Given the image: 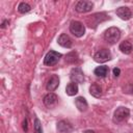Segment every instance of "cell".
<instances>
[{
	"label": "cell",
	"instance_id": "8992f818",
	"mask_svg": "<svg viewBox=\"0 0 133 133\" xmlns=\"http://www.w3.org/2000/svg\"><path fill=\"white\" fill-rule=\"evenodd\" d=\"M94 7V4L91 1H87V0H81V1H78L76 3V6H75V9L76 11L80 12V14H83V12H87V11H90Z\"/></svg>",
	"mask_w": 133,
	"mask_h": 133
},
{
	"label": "cell",
	"instance_id": "30bf717a",
	"mask_svg": "<svg viewBox=\"0 0 133 133\" xmlns=\"http://www.w3.org/2000/svg\"><path fill=\"white\" fill-rule=\"evenodd\" d=\"M57 130L60 133H71L73 131V126L71 125V123H69L68 121H59L57 123Z\"/></svg>",
	"mask_w": 133,
	"mask_h": 133
},
{
	"label": "cell",
	"instance_id": "52a82bcc",
	"mask_svg": "<svg viewBox=\"0 0 133 133\" xmlns=\"http://www.w3.org/2000/svg\"><path fill=\"white\" fill-rule=\"evenodd\" d=\"M94 59H95V61L100 62V63L106 62V61H108V60L111 59V53H110V51L107 50V49H102V50L98 51V52L94 55Z\"/></svg>",
	"mask_w": 133,
	"mask_h": 133
},
{
	"label": "cell",
	"instance_id": "e0dca14e",
	"mask_svg": "<svg viewBox=\"0 0 133 133\" xmlns=\"http://www.w3.org/2000/svg\"><path fill=\"white\" fill-rule=\"evenodd\" d=\"M119 50L125 54H130L132 52V45L130 42L125 41L119 44Z\"/></svg>",
	"mask_w": 133,
	"mask_h": 133
},
{
	"label": "cell",
	"instance_id": "7a4b0ae2",
	"mask_svg": "<svg viewBox=\"0 0 133 133\" xmlns=\"http://www.w3.org/2000/svg\"><path fill=\"white\" fill-rule=\"evenodd\" d=\"M130 115V110L127 107L121 106L115 109L113 113V122L114 123H123L125 122Z\"/></svg>",
	"mask_w": 133,
	"mask_h": 133
},
{
	"label": "cell",
	"instance_id": "277c9868",
	"mask_svg": "<svg viewBox=\"0 0 133 133\" xmlns=\"http://www.w3.org/2000/svg\"><path fill=\"white\" fill-rule=\"evenodd\" d=\"M61 54L60 53H58V52H56V51H53V50H51V51H49L47 54H46V56H45V58H44V63L46 64V65H54V64H56L58 61H59V59L61 58Z\"/></svg>",
	"mask_w": 133,
	"mask_h": 133
},
{
	"label": "cell",
	"instance_id": "9c48e42d",
	"mask_svg": "<svg viewBox=\"0 0 133 133\" xmlns=\"http://www.w3.org/2000/svg\"><path fill=\"white\" fill-rule=\"evenodd\" d=\"M57 101H58V97H57L55 94H53V92L47 94V95L44 97V99H43L44 104H45L47 107H50V108L53 107V106H55L56 103H57Z\"/></svg>",
	"mask_w": 133,
	"mask_h": 133
},
{
	"label": "cell",
	"instance_id": "603a6c76",
	"mask_svg": "<svg viewBox=\"0 0 133 133\" xmlns=\"http://www.w3.org/2000/svg\"><path fill=\"white\" fill-rule=\"evenodd\" d=\"M6 24H8V21H7V20H5V21H3V23L1 24V28H4V27L6 26Z\"/></svg>",
	"mask_w": 133,
	"mask_h": 133
},
{
	"label": "cell",
	"instance_id": "ba28073f",
	"mask_svg": "<svg viewBox=\"0 0 133 133\" xmlns=\"http://www.w3.org/2000/svg\"><path fill=\"white\" fill-rule=\"evenodd\" d=\"M115 14L118 18H121L122 20H125V21L131 19V17H132V11L127 6H121V7L116 8Z\"/></svg>",
	"mask_w": 133,
	"mask_h": 133
},
{
	"label": "cell",
	"instance_id": "44dd1931",
	"mask_svg": "<svg viewBox=\"0 0 133 133\" xmlns=\"http://www.w3.org/2000/svg\"><path fill=\"white\" fill-rule=\"evenodd\" d=\"M119 74H121V70H119L118 68H114V69H113V75H114L115 77H118Z\"/></svg>",
	"mask_w": 133,
	"mask_h": 133
},
{
	"label": "cell",
	"instance_id": "8fae6325",
	"mask_svg": "<svg viewBox=\"0 0 133 133\" xmlns=\"http://www.w3.org/2000/svg\"><path fill=\"white\" fill-rule=\"evenodd\" d=\"M58 85H59V77L57 75H52L47 82L46 88L48 91H54L58 87Z\"/></svg>",
	"mask_w": 133,
	"mask_h": 133
},
{
	"label": "cell",
	"instance_id": "2e32d148",
	"mask_svg": "<svg viewBox=\"0 0 133 133\" xmlns=\"http://www.w3.org/2000/svg\"><path fill=\"white\" fill-rule=\"evenodd\" d=\"M65 92L69 96H75L78 92V85H77V83H74V82L69 83L66 85V87H65Z\"/></svg>",
	"mask_w": 133,
	"mask_h": 133
},
{
	"label": "cell",
	"instance_id": "7402d4cb",
	"mask_svg": "<svg viewBox=\"0 0 133 133\" xmlns=\"http://www.w3.org/2000/svg\"><path fill=\"white\" fill-rule=\"evenodd\" d=\"M23 130H24L25 132L28 130V128H27V119H25V121L23 122Z\"/></svg>",
	"mask_w": 133,
	"mask_h": 133
},
{
	"label": "cell",
	"instance_id": "7c38bea8",
	"mask_svg": "<svg viewBox=\"0 0 133 133\" xmlns=\"http://www.w3.org/2000/svg\"><path fill=\"white\" fill-rule=\"evenodd\" d=\"M57 43L63 48H71L72 45H73V42H72L71 37L65 33H62V34L59 35V37L57 39Z\"/></svg>",
	"mask_w": 133,
	"mask_h": 133
},
{
	"label": "cell",
	"instance_id": "4fadbf2b",
	"mask_svg": "<svg viewBox=\"0 0 133 133\" xmlns=\"http://www.w3.org/2000/svg\"><path fill=\"white\" fill-rule=\"evenodd\" d=\"M75 105H76V107L78 108V110L81 111V112L85 111V110L87 109V107H88L87 101H86L85 98H83V97H78V98H76V100H75Z\"/></svg>",
	"mask_w": 133,
	"mask_h": 133
},
{
	"label": "cell",
	"instance_id": "6da1fadb",
	"mask_svg": "<svg viewBox=\"0 0 133 133\" xmlns=\"http://www.w3.org/2000/svg\"><path fill=\"white\" fill-rule=\"evenodd\" d=\"M104 38L109 44H115L121 38V30L117 27H110L104 32Z\"/></svg>",
	"mask_w": 133,
	"mask_h": 133
},
{
	"label": "cell",
	"instance_id": "3957f363",
	"mask_svg": "<svg viewBox=\"0 0 133 133\" xmlns=\"http://www.w3.org/2000/svg\"><path fill=\"white\" fill-rule=\"evenodd\" d=\"M70 31L73 35L77 37H81L85 33V27L79 21H72L70 24Z\"/></svg>",
	"mask_w": 133,
	"mask_h": 133
},
{
	"label": "cell",
	"instance_id": "ac0fdd59",
	"mask_svg": "<svg viewBox=\"0 0 133 133\" xmlns=\"http://www.w3.org/2000/svg\"><path fill=\"white\" fill-rule=\"evenodd\" d=\"M30 9H31V6L26 2H21L18 6V10L21 14H27L28 11H30Z\"/></svg>",
	"mask_w": 133,
	"mask_h": 133
},
{
	"label": "cell",
	"instance_id": "9a60e30c",
	"mask_svg": "<svg viewBox=\"0 0 133 133\" xmlns=\"http://www.w3.org/2000/svg\"><path fill=\"white\" fill-rule=\"evenodd\" d=\"M89 94L95 98H100L102 96V88L98 84H91L89 86Z\"/></svg>",
	"mask_w": 133,
	"mask_h": 133
},
{
	"label": "cell",
	"instance_id": "ffe728a7",
	"mask_svg": "<svg viewBox=\"0 0 133 133\" xmlns=\"http://www.w3.org/2000/svg\"><path fill=\"white\" fill-rule=\"evenodd\" d=\"M34 133H43V128L39 119L36 117L34 119Z\"/></svg>",
	"mask_w": 133,
	"mask_h": 133
},
{
	"label": "cell",
	"instance_id": "d6986e66",
	"mask_svg": "<svg viewBox=\"0 0 133 133\" xmlns=\"http://www.w3.org/2000/svg\"><path fill=\"white\" fill-rule=\"evenodd\" d=\"M77 60V53L75 51H72L70 52L66 56H65V61L69 62V63H72V62H75Z\"/></svg>",
	"mask_w": 133,
	"mask_h": 133
},
{
	"label": "cell",
	"instance_id": "5b68a950",
	"mask_svg": "<svg viewBox=\"0 0 133 133\" xmlns=\"http://www.w3.org/2000/svg\"><path fill=\"white\" fill-rule=\"evenodd\" d=\"M70 79L72 80V82L74 83H83L84 81V74H83V71L76 66V68H73L71 70V73H70Z\"/></svg>",
	"mask_w": 133,
	"mask_h": 133
},
{
	"label": "cell",
	"instance_id": "5bb4252c",
	"mask_svg": "<svg viewBox=\"0 0 133 133\" xmlns=\"http://www.w3.org/2000/svg\"><path fill=\"white\" fill-rule=\"evenodd\" d=\"M95 75H97L98 77H101V78H104L108 75L109 73V69L107 65H100V66H97L94 71Z\"/></svg>",
	"mask_w": 133,
	"mask_h": 133
},
{
	"label": "cell",
	"instance_id": "cb8c5ba5",
	"mask_svg": "<svg viewBox=\"0 0 133 133\" xmlns=\"http://www.w3.org/2000/svg\"><path fill=\"white\" fill-rule=\"evenodd\" d=\"M83 133H95V132H94L92 130H85Z\"/></svg>",
	"mask_w": 133,
	"mask_h": 133
}]
</instances>
